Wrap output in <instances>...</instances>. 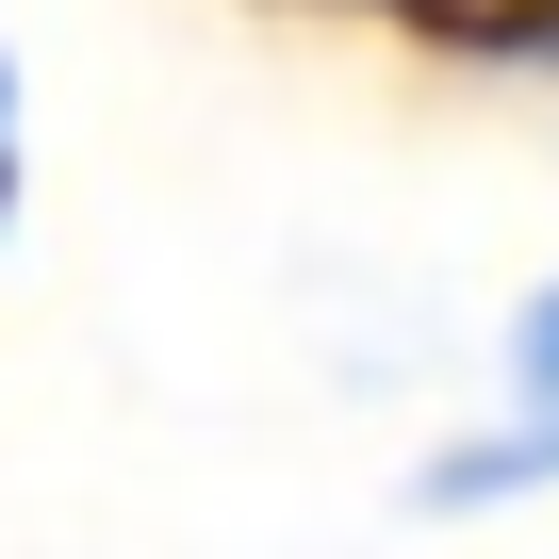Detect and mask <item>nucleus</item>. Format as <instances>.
Returning <instances> with one entry per match:
<instances>
[{
  "label": "nucleus",
  "mask_w": 559,
  "mask_h": 559,
  "mask_svg": "<svg viewBox=\"0 0 559 559\" xmlns=\"http://www.w3.org/2000/svg\"><path fill=\"white\" fill-rule=\"evenodd\" d=\"M510 379H526V428L461 444V461L428 477V510H477V493H526V477H559V280L526 297V346H510Z\"/></svg>",
  "instance_id": "nucleus-1"
}]
</instances>
